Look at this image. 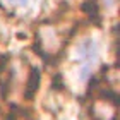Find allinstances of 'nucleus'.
I'll return each instance as SVG.
<instances>
[{"label": "nucleus", "instance_id": "f257e3e1", "mask_svg": "<svg viewBox=\"0 0 120 120\" xmlns=\"http://www.w3.org/2000/svg\"><path fill=\"white\" fill-rule=\"evenodd\" d=\"M41 82V70L38 67H31V72L26 81V88H24V100H33L36 94L38 88Z\"/></svg>", "mask_w": 120, "mask_h": 120}, {"label": "nucleus", "instance_id": "f03ea898", "mask_svg": "<svg viewBox=\"0 0 120 120\" xmlns=\"http://www.w3.org/2000/svg\"><path fill=\"white\" fill-rule=\"evenodd\" d=\"M100 98L105 101H110L113 106H118V94L113 89H106V91H101L100 93Z\"/></svg>", "mask_w": 120, "mask_h": 120}, {"label": "nucleus", "instance_id": "7ed1b4c3", "mask_svg": "<svg viewBox=\"0 0 120 120\" xmlns=\"http://www.w3.org/2000/svg\"><path fill=\"white\" fill-rule=\"evenodd\" d=\"M52 89L53 91H64V82H62V75L60 74H55L53 75V79H52Z\"/></svg>", "mask_w": 120, "mask_h": 120}, {"label": "nucleus", "instance_id": "20e7f679", "mask_svg": "<svg viewBox=\"0 0 120 120\" xmlns=\"http://www.w3.org/2000/svg\"><path fill=\"white\" fill-rule=\"evenodd\" d=\"M4 120H15V115H14V113H9V115L5 117Z\"/></svg>", "mask_w": 120, "mask_h": 120}, {"label": "nucleus", "instance_id": "39448f33", "mask_svg": "<svg viewBox=\"0 0 120 120\" xmlns=\"http://www.w3.org/2000/svg\"><path fill=\"white\" fill-rule=\"evenodd\" d=\"M14 2H21V4H26V0H14Z\"/></svg>", "mask_w": 120, "mask_h": 120}]
</instances>
